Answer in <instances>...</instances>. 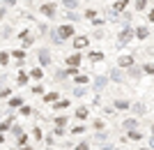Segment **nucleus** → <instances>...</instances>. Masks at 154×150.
<instances>
[{
	"mask_svg": "<svg viewBox=\"0 0 154 150\" xmlns=\"http://www.w3.org/2000/svg\"><path fill=\"white\" fill-rule=\"evenodd\" d=\"M94 16H97V12H94V9H88V12H85V19H94Z\"/></svg>",
	"mask_w": 154,
	"mask_h": 150,
	"instance_id": "nucleus-28",
	"label": "nucleus"
},
{
	"mask_svg": "<svg viewBox=\"0 0 154 150\" xmlns=\"http://www.w3.org/2000/svg\"><path fill=\"white\" fill-rule=\"evenodd\" d=\"M88 81H90V78L85 76V74H76V83H81V85H83V83H88Z\"/></svg>",
	"mask_w": 154,
	"mask_h": 150,
	"instance_id": "nucleus-24",
	"label": "nucleus"
},
{
	"mask_svg": "<svg viewBox=\"0 0 154 150\" xmlns=\"http://www.w3.org/2000/svg\"><path fill=\"white\" fill-rule=\"evenodd\" d=\"M30 44H32V37H30V35H28V37L23 39V46H30Z\"/></svg>",
	"mask_w": 154,
	"mask_h": 150,
	"instance_id": "nucleus-37",
	"label": "nucleus"
},
{
	"mask_svg": "<svg viewBox=\"0 0 154 150\" xmlns=\"http://www.w3.org/2000/svg\"><path fill=\"white\" fill-rule=\"evenodd\" d=\"M110 78H113V81H124V74L120 72V69H113V72H110Z\"/></svg>",
	"mask_w": 154,
	"mask_h": 150,
	"instance_id": "nucleus-13",
	"label": "nucleus"
},
{
	"mask_svg": "<svg viewBox=\"0 0 154 150\" xmlns=\"http://www.w3.org/2000/svg\"><path fill=\"white\" fill-rule=\"evenodd\" d=\"M74 95H76V97H83V95H85V88H76V90H74Z\"/></svg>",
	"mask_w": 154,
	"mask_h": 150,
	"instance_id": "nucleus-32",
	"label": "nucleus"
},
{
	"mask_svg": "<svg viewBox=\"0 0 154 150\" xmlns=\"http://www.w3.org/2000/svg\"><path fill=\"white\" fill-rule=\"evenodd\" d=\"M0 141H2V132H0Z\"/></svg>",
	"mask_w": 154,
	"mask_h": 150,
	"instance_id": "nucleus-43",
	"label": "nucleus"
},
{
	"mask_svg": "<svg viewBox=\"0 0 154 150\" xmlns=\"http://www.w3.org/2000/svg\"><path fill=\"white\" fill-rule=\"evenodd\" d=\"M88 44H90V37H85V35H78V37H74V49H85Z\"/></svg>",
	"mask_w": 154,
	"mask_h": 150,
	"instance_id": "nucleus-4",
	"label": "nucleus"
},
{
	"mask_svg": "<svg viewBox=\"0 0 154 150\" xmlns=\"http://www.w3.org/2000/svg\"><path fill=\"white\" fill-rule=\"evenodd\" d=\"M12 56H14L16 60H23V58H26V51H14Z\"/></svg>",
	"mask_w": 154,
	"mask_h": 150,
	"instance_id": "nucleus-26",
	"label": "nucleus"
},
{
	"mask_svg": "<svg viewBox=\"0 0 154 150\" xmlns=\"http://www.w3.org/2000/svg\"><path fill=\"white\" fill-rule=\"evenodd\" d=\"M55 99H58V92H48V95L44 97V102H48V104H51V102H55Z\"/></svg>",
	"mask_w": 154,
	"mask_h": 150,
	"instance_id": "nucleus-23",
	"label": "nucleus"
},
{
	"mask_svg": "<svg viewBox=\"0 0 154 150\" xmlns=\"http://www.w3.org/2000/svg\"><path fill=\"white\" fill-rule=\"evenodd\" d=\"M67 106H69V102H58V104H55V109H67Z\"/></svg>",
	"mask_w": 154,
	"mask_h": 150,
	"instance_id": "nucleus-35",
	"label": "nucleus"
},
{
	"mask_svg": "<svg viewBox=\"0 0 154 150\" xmlns=\"http://www.w3.org/2000/svg\"><path fill=\"white\" fill-rule=\"evenodd\" d=\"M9 92H12V90H7V88H5V90H0V97H9Z\"/></svg>",
	"mask_w": 154,
	"mask_h": 150,
	"instance_id": "nucleus-39",
	"label": "nucleus"
},
{
	"mask_svg": "<svg viewBox=\"0 0 154 150\" xmlns=\"http://www.w3.org/2000/svg\"><path fill=\"white\" fill-rule=\"evenodd\" d=\"M140 136H143V134H140V132H136V129H131V132H129V139H134V141H138Z\"/></svg>",
	"mask_w": 154,
	"mask_h": 150,
	"instance_id": "nucleus-25",
	"label": "nucleus"
},
{
	"mask_svg": "<svg viewBox=\"0 0 154 150\" xmlns=\"http://www.w3.org/2000/svg\"><path fill=\"white\" fill-rule=\"evenodd\" d=\"M2 16H5V9H2V7H0V19H2Z\"/></svg>",
	"mask_w": 154,
	"mask_h": 150,
	"instance_id": "nucleus-42",
	"label": "nucleus"
},
{
	"mask_svg": "<svg viewBox=\"0 0 154 150\" xmlns=\"http://www.w3.org/2000/svg\"><path fill=\"white\" fill-rule=\"evenodd\" d=\"M16 83H19V85H26V83H28V74H26V72H19V76H16Z\"/></svg>",
	"mask_w": 154,
	"mask_h": 150,
	"instance_id": "nucleus-14",
	"label": "nucleus"
},
{
	"mask_svg": "<svg viewBox=\"0 0 154 150\" xmlns=\"http://www.w3.org/2000/svg\"><path fill=\"white\" fill-rule=\"evenodd\" d=\"M58 12V7L53 5V2H44V5H39V14H44L46 19H53Z\"/></svg>",
	"mask_w": 154,
	"mask_h": 150,
	"instance_id": "nucleus-2",
	"label": "nucleus"
},
{
	"mask_svg": "<svg viewBox=\"0 0 154 150\" xmlns=\"http://www.w3.org/2000/svg\"><path fill=\"white\" fill-rule=\"evenodd\" d=\"M5 5H9V7H12V5H16V0H5Z\"/></svg>",
	"mask_w": 154,
	"mask_h": 150,
	"instance_id": "nucleus-40",
	"label": "nucleus"
},
{
	"mask_svg": "<svg viewBox=\"0 0 154 150\" xmlns=\"http://www.w3.org/2000/svg\"><path fill=\"white\" fill-rule=\"evenodd\" d=\"M134 7L138 9V12H143V9L147 7V0H134Z\"/></svg>",
	"mask_w": 154,
	"mask_h": 150,
	"instance_id": "nucleus-15",
	"label": "nucleus"
},
{
	"mask_svg": "<svg viewBox=\"0 0 154 150\" xmlns=\"http://www.w3.org/2000/svg\"><path fill=\"white\" fill-rule=\"evenodd\" d=\"M30 76L35 78V81H42V78H44V72H42V67H35V69L30 72Z\"/></svg>",
	"mask_w": 154,
	"mask_h": 150,
	"instance_id": "nucleus-10",
	"label": "nucleus"
},
{
	"mask_svg": "<svg viewBox=\"0 0 154 150\" xmlns=\"http://www.w3.org/2000/svg\"><path fill=\"white\" fill-rule=\"evenodd\" d=\"M21 113H23V116H30L32 109H30V106H21Z\"/></svg>",
	"mask_w": 154,
	"mask_h": 150,
	"instance_id": "nucleus-30",
	"label": "nucleus"
},
{
	"mask_svg": "<svg viewBox=\"0 0 154 150\" xmlns=\"http://www.w3.org/2000/svg\"><path fill=\"white\" fill-rule=\"evenodd\" d=\"M88 56H90L92 62H99V60H103V53H101V51H90Z\"/></svg>",
	"mask_w": 154,
	"mask_h": 150,
	"instance_id": "nucleus-11",
	"label": "nucleus"
},
{
	"mask_svg": "<svg viewBox=\"0 0 154 150\" xmlns=\"http://www.w3.org/2000/svg\"><path fill=\"white\" fill-rule=\"evenodd\" d=\"M115 109H131V104H129L127 99H117V102H115Z\"/></svg>",
	"mask_w": 154,
	"mask_h": 150,
	"instance_id": "nucleus-18",
	"label": "nucleus"
},
{
	"mask_svg": "<svg viewBox=\"0 0 154 150\" xmlns=\"http://www.w3.org/2000/svg\"><path fill=\"white\" fill-rule=\"evenodd\" d=\"M134 127H136V120H134V118H129V120H124V129H129V132H131Z\"/></svg>",
	"mask_w": 154,
	"mask_h": 150,
	"instance_id": "nucleus-20",
	"label": "nucleus"
},
{
	"mask_svg": "<svg viewBox=\"0 0 154 150\" xmlns=\"http://www.w3.org/2000/svg\"><path fill=\"white\" fill-rule=\"evenodd\" d=\"M71 132H74V134H83V132H85V127H83V125H78V127H74Z\"/></svg>",
	"mask_w": 154,
	"mask_h": 150,
	"instance_id": "nucleus-31",
	"label": "nucleus"
},
{
	"mask_svg": "<svg viewBox=\"0 0 154 150\" xmlns=\"http://www.w3.org/2000/svg\"><path fill=\"white\" fill-rule=\"evenodd\" d=\"M32 92H35V95H42V92H44V88H42V85H35V90H32Z\"/></svg>",
	"mask_w": 154,
	"mask_h": 150,
	"instance_id": "nucleus-36",
	"label": "nucleus"
},
{
	"mask_svg": "<svg viewBox=\"0 0 154 150\" xmlns=\"http://www.w3.org/2000/svg\"><path fill=\"white\" fill-rule=\"evenodd\" d=\"M143 72H145V74H154V65H145V67H143Z\"/></svg>",
	"mask_w": 154,
	"mask_h": 150,
	"instance_id": "nucleus-29",
	"label": "nucleus"
},
{
	"mask_svg": "<svg viewBox=\"0 0 154 150\" xmlns=\"http://www.w3.org/2000/svg\"><path fill=\"white\" fill-rule=\"evenodd\" d=\"M131 109H134V111L138 113V116H143V113H145V104H134Z\"/></svg>",
	"mask_w": 154,
	"mask_h": 150,
	"instance_id": "nucleus-21",
	"label": "nucleus"
},
{
	"mask_svg": "<svg viewBox=\"0 0 154 150\" xmlns=\"http://www.w3.org/2000/svg\"><path fill=\"white\" fill-rule=\"evenodd\" d=\"M9 125H12V120H5V123L0 125V132H7V129H9Z\"/></svg>",
	"mask_w": 154,
	"mask_h": 150,
	"instance_id": "nucleus-27",
	"label": "nucleus"
},
{
	"mask_svg": "<svg viewBox=\"0 0 154 150\" xmlns=\"http://www.w3.org/2000/svg\"><path fill=\"white\" fill-rule=\"evenodd\" d=\"M7 62H9V53L0 51V65H7Z\"/></svg>",
	"mask_w": 154,
	"mask_h": 150,
	"instance_id": "nucleus-22",
	"label": "nucleus"
},
{
	"mask_svg": "<svg viewBox=\"0 0 154 150\" xmlns=\"http://www.w3.org/2000/svg\"><path fill=\"white\" fill-rule=\"evenodd\" d=\"M143 150H147V148H143Z\"/></svg>",
	"mask_w": 154,
	"mask_h": 150,
	"instance_id": "nucleus-45",
	"label": "nucleus"
},
{
	"mask_svg": "<svg viewBox=\"0 0 154 150\" xmlns=\"http://www.w3.org/2000/svg\"><path fill=\"white\" fill-rule=\"evenodd\" d=\"M9 106H12V109H19V106H23V99L21 97H12L9 99Z\"/></svg>",
	"mask_w": 154,
	"mask_h": 150,
	"instance_id": "nucleus-12",
	"label": "nucleus"
},
{
	"mask_svg": "<svg viewBox=\"0 0 154 150\" xmlns=\"http://www.w3.org/2000/svg\"><path fill=\"white\" fill-rule=\"evenodd\" d=\"M134 65V56H120V67H131Z\"/></svg>",
	"mask_w": 154,
	"mask_h": 150,
	"instance_id": "nucleus-8",
	"label": "nucleus"
},
{
	"mask_svg": "<svg viewBox=\"0 0 154 150\" xmlns=\"http://www.w3.org/2000/svg\"><path fill=\"white\" fill-rule=\"evenodd\" d=\"M106 81H108V78H106V76H99V78H97V81H94V88H97V90H101L103 85H106Z\"/></svg>",
	"mask_w": 154,
	"mask_h": 150,
	"instance_id": "nucleus-17",
	"label": "nucleus"
},
{
	"mask_svg": "<svg viewBox=\"0 0 154 150\" xmlns=\"http://www.w3.org/2000/svg\"><path fill=\"white\" fill-rule=\"evenodd\" d=\"M28 35H30V33H28V30H21V33H19V39H26Z\"/></svg>",
	"mask_w": 154,
	"mask_h": 150,
	"instance_id": "nucleus-38",
	"label": "nucleus"
},
{
	"mask_svg": "<svg viewBox=\"0 0 154 150\" xmlns=\"http://www.w3.org/2000/svg\"><path fill=\"white\" fill-rule=\"evenodd\" d=\"M76 118H81V120H85V118H88V106H81V109H78V111H76Z\"/></svg>",
	"mask_w": 154,
	"mask_h": 150,
	"instance_id": "nucleus-19",
	"label": "nucleus"
},
{
	"mask_svg": "<svg viewBox=\"0 0 154 150\" xmlns=\"http://www.w3.org/2000/svg\"><path fill=\"white\" fill-rule=\"evenodd\" d=\"M149 37V28L147 26H138L136 28V39H147Z\"/></svg>",
	"mask_w": 154,
	"mask_h": 150,
	"instance_id": "nucleus-6",
	"label": "nucleus"
},
{
	"mask_svg": "<svg viewBox=\"0 0 154 150\" xmlns=\"http://www.w3.org/2000/svg\"><path fill=\"white\" fill-rule=\"evenodd\" d=\"M55 125H58V127H64V125H67V118H58V120H55Z\"/></svg>",
	"mask_w": 154,
	"mask_h": 150,
	"instance_id": "nucleus-33",
	"label": "nucleus"
},
{
	"mask_svg": "<svg viewBox=\"0 0 154 150\" xmlns=\"http://www.w3.org/2000/svg\"><path fill=\"white\" fill-rule=\"evenodd\" d=\"M76 150H90V143H78Z\"/></svg>",
	"mask_w": 154,
	"mask_h": 150,
	"instance_id": "nucleus-34",
	"label": "nucleus"
},
{
	"mask_svg": "<svg viewBox=\"0 0 154 150\" xmlns=\"http://www.w3.org/2000/svg\"><path fill=\"white\" fill-rule=\"evenodd\" d=\"M39 62H42V65H51V53L46 51V49L39 51Z\"/></svg>",
	"mask_w": 154,
	"mask_h": 150,
	"instance_id": "nucleus-7",
	"label": "nucleus"
},
{
	"mask_svg": "<svg viewBox=\"0 0 154 150\" xmlns=\"http://www.w3.org/2000/svg\"><path fill=\"white\" fill-rule=\"evenodd\" d=\"M58 30V35L62 39H67V37H74V26L71 23H64V26H60V28H55Z\"/></svg>",
	"mask_w": 154,
	"mask_h": 150,
	"instance_id": "nucleus-3",
	"label": "nucleus"
},
{
	"mask_svg": "<svg viewBox=\"0 0 154 150\" xmlns=\"http://www.w3.org/2000/svg\"><path fill=\"white\" fill-rule=\"evenodd\" d=\"M147 19H149V21H154V9H152V12L147 14Z\"/></svg>",
	"mask_w": 154,
	"mask_h": 150,
	"instance_id": "nucleus-41",
	"label": "nucleus"
},
{
	"mask_svg": "<svg viewBox=\"0 0 154 150\" xmlns=\"http://www.w3.org/2000/svg\"><path fill=\"white\" fill-rule=\"evenodd\" d=\"M152 132H154V125H152Z\"/></svg>",
	"mask_w": 154,
	"mask_h": 150,
	"instance_id": "nucleus-44",
	"label": "nucleus"
},
{
	"mask_svg": "<svg viewBox=\"0 0 154 150\" xmlns=\"http://www.w3.org/2000/svg\"><path fill=\"white\" fill-rule=\"evenodd\" d=\"M136 37V30L134 28H124L122 33H120V39H117V46H124V44H129V42H131V39Z\"/></svg>",
	"mask_w": 154,
	"mask_h": 150,
	"instance_id": "nucleus-1",
	"label": "nucleus"
},
{
	"mask_svg": "<svg viewBox=\"0 0 154 150\" xmlns=\"http://www.w3.org/2000/svg\"><path fill=\"white\" fill-rule=\"evenodd\" d=\"M67 65L69 67H78L81 65V56H67Z\"/></svg>",
	"mask_w": 154,
	"mask_h": 150,
	"instance_id": "nucleus-9",
	"label": "nucleus"
},
{
	"mask_svg": "<svg viewBox=\"0 0 154 150\" xmlns=\"http://www.w3.org/2000/svg\"><path fill=\"white\" fill-rule=\"evenodd\" d=\"M62 5L67 7V9H76V7H78V0H62Z\"/></svg>",
	"mask_w": 154,
	"mask_h": 150,
	"instance_id": "nucleus-16",
	"label": "nucleus"
},
{
	"mask_svg": "<svg viewBox=\"0 0 154 150\" xmlns=\"http://www.w3.org/2000/svg\"><path fill=\"white\" fill-rule=\"evenodd\" d=\"M127 7H129V0H117V2H113L110 9H115L117 14H122V12H127Z\"/></svg>",
	"mask_w": 154,
	"mask_h": 150,
	"instance_id": "nucleus-5",
	"label": "nucleus"
}]
</instances>
